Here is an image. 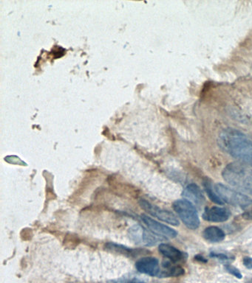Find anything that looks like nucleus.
Returning a JSON list of instances; mask_svg holds the SVG:
<instances>
[{"instance_id":"obj_5","label":"nucleus","mask_w":252,"mask_h":283,"mask_svg":"<svg viewBox=\"0 0 252 283\" xmlns=\"http://www.w3.org/2000/svg\"><path fill=\"white\" fill-rule=\"evenodd\" d=\"M139 204L143 209L157 219L161 220L163 222L167 223L169 224H171V225H179V221L177 219L176 216L170 211L153 205L146 200H140Z\"/></svg>"},{"instance_id":"obj_9","label":"nucleus","mask_w":252,"mask_h":283,"mask_svg":"<svg viewBox=\"0 0 252 283\" xmlns=\"http://www.w3.org/2000/svg\"><path fill=\"white\" fill-rule=\"evenodd\" d=\"M231 213L226 208L213 206L206 208L203 215V219L210 222H224L229 219Z\"/></svg>"},{"instance_id":"obj_1","label":"nucleus","mask_w":252,"mask_h":283,"mask_svg":"<svg viewBox=\"0 0 252 283\" xmlns=\"http://www.w3.org/2000/svg\"><path fill=\"white\" fill-rule=\"evenodd\" d=\"M220 148L240 162L252 166V140L236 129L222 131L218 138Z\"/></svg>"},{"instance_id":"obj_18","label":"nucleus","mask_w":252,"mask_h":283,"mask_svg":"<svg viewBox=\"0 0 252 283\" xmlns=\"http://www.w3.org/2000/svg\"><path fill=\"white\" fill-rule=\"evenodd\" d=\"M211 256L213 257L218 258L221 261H227L228 260V256L225 254H220V253H212Z\"/></svg>"},{"instance_id":"obj_15","label":"nucleus","mask_w":252,"mask_h":283,"mask_svg":"<svg viewBox=\"0 0 252 283\" xmlns=\"http://www.w3.org/2000/svg\"><path fill=\"white\" fill-rule=\"evenodd\" d=\"M203 187H204L205 191H206V194L208 195V198L213 201L215 204H220L222 205L223 204V200L220 199L219 196L215 193L213 189V184L208 180L204 181L203 183Z\"/></svg>"},{"instance_id":"obj_21","label":"nucleus","mask_w":252,"mask_h":283,"mask_svg":"<svg viewBox=\"0 0 252 283\" xmlns=\"http://www.w3.org/2000/svg\"><path fill=\"white\" fill-rule=\"evenodd\" d=\"M195 259H196L197 261H201V262L203 263L206 262V260L205 259L204 257H202L201 255H197L196 257H195Z\"/></svg>"},{"instance_id":"obj_13","label":"nucleus","mask_w":252,"mask_h":283,"mask_svg":"<svg viewBox=\"0 0 252 283\" xmlns=\"http://www.w3.org/2000/svg\"><path fill=\"white\" fill-rule=\"evenodd\" d=\"M106 249L112 252L116 253V254H123V255L128 256V257H133L136 256V254H141L139 249H130L127 246L122 245L114 244V243H108L106 244Z\"/></svg>"},{"instance_id":"obj_22","label":"nucleus","mask_w":252,"mask_h":283,"mask_svg":"<svg viewBox=\"0 0 252 283\" xmlns=\"http://www.w3.org/2000/svg\"><path fill=\"white\" fill-rule=\"evenodd\" d=\"M247 283H252V279H250L247 282Z\"/></svg>"},{"instance_id":"obj_20","label":"nucleus","mask_w":252,"mask_h":283,"mask_svg":"<svg viewBox=\"0 0 252 283\" xmlns=\"http://www.w3.org/2000/svg\"><path fill=\"white\" fill-rule=\"evenodd\" d=\"M243 217L245 219L252 220V210L249 211V212L245 213L243 215Z\"/></svg>"},{"instance_id":"obj_7","label":"nucleus","mask_w":252,"mask_h":283,"mask_svg":"<svg viewBox=\"0 0 252 283\" xmlns=\"http://www.w3.org/2000/svg\"><path fill=\"white\" fill-rule=\"evenodd\" d=\"M141 218L143 222L146 224L148 229H150V232H153V234L158 236V237L175 238L178 234V233L174 229L169 227L167 226L163 225V224L155 221L154 219H151L146 215H142Z\"/></svg>"},{"instance_id":"obj_17","label":"nucleus","mask_w":252,"mask_h":283,"mask_svg":"<svg viewBox=\"0 0 252 283\" xmlns=\"http://www.w3.org/2000/svg\"><path fill=\"white\" fill-rule=\"evenodd\" d=\"M225 269H226V271H228V272H229L230 274H233V275L235 276V277L238 278V279H241V278L243 277V275H242L240 271L238 270L237 268H235V266H232V265H225Z\"/></svg>"},{"instance_id":"obj_16","label":"nucleus","mask_w":252,"mask_h":283,"mask_svg":"<svg viewBox=\"0 0 252 283\" xmlns=\"http://www.w3.org/2000/svg\"><path fill=\"white\" fill-rule=\"evenodd\" d=\"M109 283H146L138 277H123L110 281Z\"/></svg>"},{"instance_id":"obj_8","label":"nucleus","mask_w":252,"mask_h":283,"mask_svg":"<svg viewBox=\"0 0 252 283\" xmlns=\"http://www.w3.org/2000/svg\"><path fill=\"white\" fill-rule=\"evenodd\" d=\"M136 268L141 274L151 277H158L161 273L159 262L154 257H146L138 260L136 264Z\"/></svg>"},{"instance_id":"obj_2","label":"nucleus","mask_w":252,"mask_h":283,"mask_svg":"<svg viewBox=\"0 0 252 283\" xmlns=\"http://www.w3.org/2000/svg\"><path fill=\"white\" fill-rule=\"evenodd\" d=\"M222 175L230 185L252 196V169L246 164L240 161L230 163Z\"/></svg>"},{"instance_id":"obj_10","label":"nucleus","mask_w":252,"mask_h":283,"mask_svg":"<svg viewBox=\"0 0 252 283\" xmlns=\"http://www.w3.org/2000/svg\"><path fill=\"white\" fill-rule=\"evenodd\" d=\"M183 197L195 204L198 207L201 208L205 204V197L201 190L195 184H191L185 188L183 192Z\"/></svg>"},{"instance_id":"obj_12","label":"nucleus","mask_w":252,"mask_h":283,"mask_svg":"<svg viewBox=\"0 0 252 283\" xmlns=\"http://www.w3.org/2000/svg\"><path fill=\"white\" fill-rule=\"evenodd\" d=\"M203 238L208 242L218 243L225 238V233L220 228L209 226L203 233Z\"/></svg>"},{"instance_id":"obj_14","label":"nucleus","mask_w":252,"mask_h":283,"mask_svg":"<svg viewBox=\"0 0 252 283\" xmlns=\"http://www.w3.org/2000/svg\"><path fill=\"white\" fill-rule=\"evenodd\" d=\"M164 270L161 271L158 277H179L183 275L184 269L179 266H173L170 262H165L163 264Z\"/></svg>"},{"instance_id":"obj_3","label":"nucleus","mask_w":252,"mask_h":283,"mask_svg":"<svg viewBox=\"0 0 252 283\" xmlns=\"http://www.w3.org/2000/svg\"><path fill=\"white\" fill-rule=\"evenodd\" d=\"M215 190L223 202L239 206L245 213L252 210V199L246 195L233 191L222 184H216Z\"/></svg>"},{"instance_id":"obj_6","label":"nucleus","mask_w":252,"mask_h":283,"mask_svg":"<svg viewBox=\"0 0 252 283\" xmlns=\"http://www.w3.org/2000/svg\"><path fill=\"white\" fill-rule=\"evenodd\" d=\"M128 234L130 239L136 244L143 246H154L159 241V238L148 232L143 226L138 224L132 226L128 231Z\"/></svg>"},{"instance_id":"obj_11","label":"nucleus","mask_w":252,"mask_h":283,"mask_svg":"<svg viewBox=\"0 0 252 283\" xmlns=\"http://www.w3.org/2000/svg\"><path fill=\"white\" fill-rule=\"evenodd\" d=\"M158 250L165 257L167 258L173 263L181 262V261H185L186 258L185 253L182 252L174 246H170L169 244H162L160 245Z\"/></svg>"},{"instance_id":"obj_4","label":"nucleus","mask_w":252,"mask_h":283,"mask_svg":"<svg viewBox=\"0 0 252 283\" xmlns=\"http://www.w3.org/2000/svg\"><path fill=\"white\" fill-rule=\"evenodd\" d=\"M173 209L185 226L188 229H196L199 227L200 220L194 205L187 200H178L173 204Z\"/></svg>"},{"instance_id":"obj_19","label":"nucleus","mask_w":252,"mask_h":283,"mask_svg":"<svg viewBox=\"0 0 252 283\" xmlns=\"http://www.w3.org/2000/svg\"><path fill=\"white\" fill-rule=\"evenodd\" d=\"M243 265L248 269H252V258L249 257H245L243 259Z\"/></svg>"}]
</instances>
